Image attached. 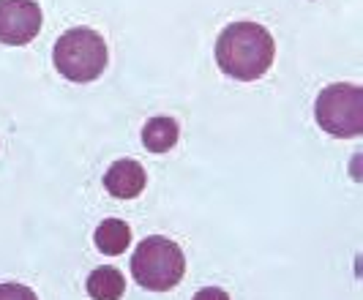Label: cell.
Here are the masks:
<instances>
[{"instance_id":"cell-4","label":"cell","mask_w":363,"mask_h":300,"mask_svg":"<svg viewBox=\"0 0 363 300\" xmlns=\"http://www.w3.org/2000/svg\"><path fill=\"white\" fill-rule=\"evenodd\" d=\"M314 118L323 131L339 140L361 137L363 131V90L358 85L336 82L328 85L314 104Z\"/></svg>"},{"instance_id":"cell-11","label":"cell","mask_w":363,"mask_h":300,"mask_svg":"<svg viewBox=\"0 0 363 300\" xmlns=\"http://www.w3.org/2000/svg\"><path fill=\"white\" fill-rule=\"evenodd\" d=\"M191 300H233V298H230L221 287H205V289H200Z\"/></svg>"},{"instance_id":"cell-5","label":"cell","mask_w":363,"mask_h":300,"mask_svg":"<svg viewBox=\"0 0 363 300\" xmlns=\"http://www.w3.org/2000/svg\"><path fill=\"white\" fill-rule=\"evenodd\" d=\"M41 9L36 0H0V44L25 47L41 30Z\"/></svg>"},{"instance_id":"cell-3","label":"cell","mask_w":363,"mask_h":300,"mask_svg":"<svg viewBox=\"0 0 363 300\" xmlns=\"http://www.w3.org/2000/svg\"><path fill=\"white\" fill-rule=\"evenodd\" d=\"M183 273H186V257H183L181 246L162 235L145 238L131 257L134 282L150 292H167V289L178 287Z\"/></svg>"},{"instance_id":"cell-1","label":"cell","mask_w":363,"mask_h":300,"mask_svg":"<svg viewBox=\"0 0 363 300\" xmlns=\"http://www.w3.org/2000/svg\"><path fill=\"white\" fill-rule=\"evenodd\" d=\"M273 35L257 22H230L216 38L218 69L240 82H255L265 77L273 66Z\"/></svg>"},{"instance_id":"cell-7","label":"cell","mask_w":363,"mask_h":300,"mask_svg":"<svg viewBox=\"0 0 363 300\" xmlns=\"http://www.w3.org/2000/svg\"><path fill=\"white\" fill-rule=\"evenodd\" d=\"M178 140H181V126L175 118H167V115L150 118L143 128V145L150 153H167L178 145Z\"/></svg>"},{"instance_id":"cell-2","label":"cell","mask_w":363,"mask_h":300,"mask_svg":"<svg viewBox=\"0 0 363 300\" xmlns=\"http://www.w3.org/2000/svg\"><path fill=\"white\" fill-rule=\"evenodd\" d=\"M52 60L69 82L85 85L99 79L107 69V44L91 28H72L55 41Z\"/></svg>"},{"instance_id":"cell-10","label":"cell","mask_w":363,"mask_h":300,"mask_svg":"<svg viewBox=\"0 0 363 300\" xmlns=\"http://www.w3.org/2000/svg\"><path fill=\"white\" fill-rule=\"evenodd\" d=\"M0 300H38V298L30 287L17 282H6L0 284Z\"/></svg>"},{"instance_id":"cell-6","label":"cell","mask_w":363,"mask_h":300,"mask_svg":"<svg viewBox=\"0 0 363 300\" xmlns=\"http://www.w3.org/2000/svg\"><path fill=\"white\" fill-rule=\"evenodd\" d=\"M145 167L134 159H118L115 164H109V170L104 172V189L115 199H134L145 191Z\"/></svg>"},{"instance_id":"cell-8","label":"cell","mask_w":363,"mask_h":300,"mask_svg":"<svg viewBox=\"0 0 363 300\" xmlns=\"http://www.w3.org/2000/svg\"><path fill=\"white\" fill-rule=\"evenodd\" d=\"M88 295L93 300H121L126 292V279L118 267L101 265L88 276Z\"/></svg>"},{"instance_id":"cell-9","label":"cell","mask_w":363,"mask_h":300,"mask_svg":"<svg viewBox=\"0 0 363 300\" xmlns=\"http://www.w3.org/2000/svg\"><path fill=\"white\" fill-rule=\"evenodd\" d=\"M93 243H96V248H99L101 254L118 257V254H123L128 248V243H131V230H128L126 221H121V218H107V221H101V224L96 227Z\"/></svg>"}]
</instances>
